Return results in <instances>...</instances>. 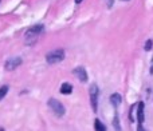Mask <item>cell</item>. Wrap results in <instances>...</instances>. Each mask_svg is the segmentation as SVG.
<instances>
[{"instance_id": "cell-10", "label": "cell", "mask_w": 153, "mask_h": 131, "mask_svg": "<svg viewBox=\"0 0 153 131\" xmlns=\"http://www.w3.org/2000/svg\"><path fill=\"white\" fill-rule=\"evenodd\" d=\"M94 129L97 130V131H106L105 124H102V122H101L100 119H95V122H94Z\"/></svg>"}, {"instance_id": "cell-3", "label": "cell", "mask_w": 153, "mask_h": 131, "mask_svg": "<svg viewBox=\"0 0 153 131\" xmlns=\"http://www.w3.org/2000/svg\"><path fill=\"white\" fill-rule=\"evenodd\" d=\"M89 96H90V105L93 107V111L97 113L98 110V96H100V88L95 83H93L89 88Z\"/></svg>"}, {"instance_id": "cell-15", "label": "cell", "mask_w": 153, "mask_h": 131, "mask_svg": "<svg viewBox=\"0 0 153 131\" xmlns=\"http://www.w3.org/2000/svg\"><path fill=\"white\" fill-rule=\"evenodd\" d=\"M124 1H128V0H124Z\"/></svg>"}, {"instance_id": "cell-14", "label": "cell", "mask_w": 153, "mask_h": 131, "mask_svg": "<svg viewBox=\"0 0 153 131\" xmlns=\"http://www.w3.org/2000/svg\"><path fill=\"white\" fill-rule=\"evenodd\" d=\"M151 74H153V66H152V68H151Z\"/></svg>"}, {"instance_id": "cell-13", "label": "cell", "mask_w": 153, "mask_h": 131, "mask_svg": "<svg viewBox=\"0 0 153 131\" xmlns=\"http://www.w3.org/2000/svg\"><path fill=\"white\" fill-rule=\"evenodd\" d=\"M82 1V0H75V3H81Z\"/></svg>"}, {"instance_id": "cell-11", "label": "cell", "mask_w": 153, "mask_h": 131, "mask_svg": "<svg viewBox=\"0 0 153 131\" xmlns=\"http://www.w3.org/2000/svg\"><path fill=\"white\" fill-rule=\"evenodd\" d=\"M8 90H10V88H8V86H1V87H0V100H1L3 98L7 95Z\"/></svg>"}, {"instance_id": "cell-9", "label": "cell", "mask_w": 153, "mask_h": 131, "mask_svg": "<svg viewBox=\"0 0 153 131\" xmlns=\"http://www.w3.org/2000/svg\"><path fill=\"white\" fill-rule=\"evenodd\" d=\"M61 92H62L63 95H70V94L73 92V86H71L70 83H67V82H66V83H63V84L61 86Z\"/></svg>"}, {"instance_id": "cell-7", "label": "cell", "mask_w": 153, "mask_h": 131, "mask_svg": "<svg viewBox=\"0 0 153 131\" xmlns=\"http://www.w3.org/2000/svg\"><path fill=\"white\" fill-rule=\"evenodd\" d=\"M73 72H74V75L81 82H87V72H86V70H85L83 67H76V68H74Z\"/></svg>"}, {"instance_id": "cell-6", "label": "cell", "mask_w": 153, "mask_h": 131, "mask_svg": "<svg viewBox=\"0 0 153 131\" xmlns=\"http://www.w3.org/2000/svg\"><path fill=\"white\" fill-rule=\"evenodd\" d=\"M22 63H23L22 58H11V59H8V60L5 62L4 68L7 71H13V70H16V68H18Z\"/></svg>"}, {"instance_id": "cell-2", "label": "cell", "mask_w": 153, "mask_h": 131, "mask_svg": "<svg viewBox=\"0 0 153 131\" xmlns=\"http://www.w3.org/2000/svg\"><path fill=\"white\" fill-rule=\"evenodd\" d=\"M65 59V51L62 48H56V50H53L46 55V60H47L48 64H55L59 63Z\"/></svg>"}, {"instance_id": "cell-12", "label": "cell", "mask_w": 153, "mask_h": 131, "mask_svg": "<svg viewBox=\"0 0 153 131\" xmlns=\"http://www.w3.org/2000/svg\"><path fill=\"white\" fill-rule=\"evenodd\" d=\"M152 44H153V42H152L151 39H149V40H146V43H145V50H146V51H151Z\"/></svg>"}, {"instance_id": "cell-5", "label": "cell", "mask_w": 153, "mask_h": 131, "mask_svg": "<svg viewBox=\"0 0 153 131\" xmlns=\"http://www.w3.org/2000/svg\"><path fill=\"white\" fill-rule=\"evenodd\" d=\"M145 106H144V102H138L137 103V122H138V130H143V123L144 119H145Z\"/></svg>"}, {"instance_id": "cell-8", "label": "cell", "mask_w": 153, "mask_h": 131, "mask_svg": "<svg viewBox=\"0 0 153 131\" xmlns=\"http://www.w3.org/2000/svg\"><path fill=\"white\" fill-rule=\"evenodd\" d=\"M122 102V96L120 94H117V92H114V94H111L110 95V103H111V106L113 107H118L120 106V103Z\"/></svg>"}, {"instance_id": "cell-4", "label": "cell", "mask_w": 153, "mask_h": 131, "mask_svg": "<svg viewBox=\"0 0 153 131\" xmlns=\"http://www.w3.org/2000/svg\"><path fill=\"white\" fill-rule=\"evenodd\" d=\"M48 107L53 110V113L55 114L56 116H63L65 113H66V108H65V106L62 105L59 100L54 99V98H51V99H48Z\"/></svg>"}, {"instance_id": "cell-1", "label": "cell", "mask_w": 153, "mask_h": 131, "mask_svg": "<svg viewBox=\"0 0 153 131\" xmlns=\"http://www.w3.org/2000/svg\"><path fill=\"white\" fill-rule=\"evenodd\" d=\"M43 29L45 28H43L42 24H38V26H34L30 29H27V32H26V43L27 44H32V43L36 42L39 35L43 32Z\"/></svg>"}, {"instance_id": "cell-16", "label": "cell", "mask_w": 153, "mask_h": 131, "mask_svg": "<svg viewBox=\"0 0 153 131\" xmlns=\"http://www.w3.org/2000/svg\"><path fill=\"white\" fill-rule=\"evenodd\" d=\"M0 1H1V0H0Z\"/></svg>"}]
</instances>
